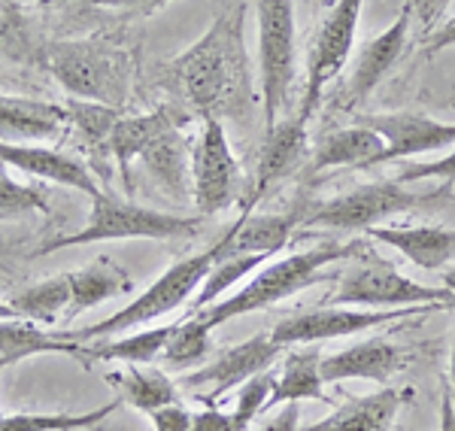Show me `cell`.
I'll return each mask as SVG.
<instances>
[{
	"label": "cell",
	"mask_w": 455,
	"mask_h": 431,
	"mask_svg": "<svg viewBox=\"0 0 455 431\" xmlns=\"http://www.w3.org/2000/svg\"><path fill=\"white\" fill-rule=\"evenodd\" d=\"M243 21V4L228 6L186 52L161 64L158 85L171 92L186 113L201 119H225V116L237 119L249 113L252 85H249Z\"/></svg>",
	"instance_id": "cell-1"
},
{
	"label": "cell",
	"mask_w": 455,
	"mask_h": 431,
	"mask_svg": "<svg viewBox=\"0 0 455 431\" xmlns=\"http://www.w3.org/2000/svg\"><path fill=\"white\" fill-rule=\"evenodd\" d=\"M43 61L70 98L122 109L134 92L137 52L109 36L49 43Z\"/></svg>",
	"instance_id": "cell-2"
},
{
	"label": "cell",
	"mask_w": 455,
	"mask_h": 431,
	"mask_svg": "<svg viewBox=\"0 0 455 431\" xmlns=\"http://www.w3.org/2000/svg\"><path fill=\"white\" fill-rule=\"evenodd\" d=\"M362 246L364 243H358V240H352L347 246L322 243L310 246V250L280 255V259H270V265L261 267L252 280H246L234 295L204 307V310L192 313V316H201L210 328H219L237 316H246V313L267 310V307L298 295L300 289H310L313 283L322 280L325 267H331L334 261H347L352 255H358Z\"/></svg>",
	"instance_id": "cell-3"
},
{
	"label": "cell",
	"mask_w": 455,
	"mask_h": 431,
	"mask_svg": "<svg viewBox=\"0 0 455 431\" xmlns=\"http://www.w3.org/2000/svg\"><path fill=\"white\" fill-rule=\"evenodd\" d=\"M450 201L452 186H440L435 192H413L410 186H401L395 180L364 182V186L349 188L337 198L307 204L304 225H319V228L334 231H371L392 216L437 210Z\"/></svg>",
	"instance_id": "cell-4"
},
{
	"label": "cell",
	"mask_w": 455,
	"mask_h": 431,
	"mask_svg": "<svg viewBox=\"0 0 455 431\" xmlns=\"http://www.w3.org/2000/svg\"><path fill=\"white\" fill-rule=\"evenodd\" d=\"M216 259H219V240L210 250L195 252V255H188V259H180L173 267H167L143 295H137L131 304H124L119 313H113V316L100 319V323H94V325L76 328V331H58V334L76 343H94V340L119 338L124 331H134V328L156 323V319L167 316V313L180 310L182 304L192 301L197 295V289H201L204 276L216 265Z\"/></svg>",
	"instance_id": "cell-5"
},
{
	"label": "cell",
	"mask_w": 455,
	"mask_h": 431,
	"mask_svg": "<svg viewBox=\"0 0 455 431\" xmlns=\"http://www.w3.org/2000/svg\"><path fill=\"white\" fill-rule=\"evenodd\" d=\"M204 216H173L161 213V210L140 207V204L119 201L107 192H98L92 198L88 210V222L79 231L64 234L58 240L43 243L34 255H52L58 250H70V246H88V243H104V240H180L195 237L201 231Z\"/></svg>",
	"instance_id": "cell-6"
},
{
	"label": "cell",
	"mask_w": 455,
	"mask_h": 431,
	"mask_svg": "<svg viewBox=\"0 0 455 431\" xmlns=\"http://www.w3.org/2000/svg\"><path fill=\"white\" fill-rule=\"evenodd\" d=\"M362 259H355L340 276L328 304L362 307V310H398V307H428L440 304L446 310L455 307L452 289H431L403 276L395 261L379 259L371 246H362Z\"/></svg>",
	"instance_id": "cell-7"
},
{
	"label": "cell",
	"mask_w": 455,
	"mask_h": 431,
	"mask_svg": "<svg viewBox=\"0 0 455 431\" xmlns=\"http://www.w3.org/2000/svg\"><path fill=\"white\" fill-rule=\"evenodd\" d=\"M259 76L261 119L270 131L295 85V0H259Z\"/></svg>",
	"instance_id": "cell-8"
},
{
	"label": "cell",
	"mask_w": 455,
	"mask_h": 431,
	"mask_svg": "<svg viewBox=\"0 0 455 431\" xmlns=\"http://www.w3.org/2000/svg\"><path fill=\"white\" fill-rule=\"evenodd\" d=\"M243 173L231 149L222 119H204L192 149V195L201 216H216L240 201Z\"/></svg>",
	"instance_id": "cell-9"
},
{
	"label": "cell",
	"mask_w": 455,
	"mask_h": 431,
	"mask_svg": "<svg viewBox=\"0 0 455 431\" xmlns=\"http://www.w3.org/2000/svg\"><path fill=\"white\" fill-rule=\"evenodd\" d=\"M446 307H398V310H362V307H315V310L295 313L276 323L274 340L280 347H300V343H325L331 338H349V334H364L371 328L398 323V319L416 316V313H440Z\"/></svg>",
	"instance_id": "cell-10"
},
{
	"label": "cell",
	"mask_w": 455,
	"mask_h": 431,
	"mask_svg": "<svg viewBox=\"0 0 455 431\" xmlns=\"http://www.w3.org/2000/svg\"><path fill=\"white\" fill-rule=\"evenodd\" d=\"M362 10L364 0H337L334 10L328 12V19L322 21L310 52V68H307V92L298 104V109H304L307 116L315 113L322 94H325V85L347 68V61L352 58Z\"/></svg>",
	"instance_id": "cell-11"
},
{
	"label": "cell",
	"mask_w": 455,
	"mask_h": 431,
	"mask_svg": "<svg viewBox=\"0 0 455 431\" xmlns=\"http://www.w3.org/2000/svg\"><path fill=\"white\" fill-rule=\"evenodd\" d=\"M280 343L274 340V334H252L249 340L237 343V347L219 353L216 359L201 364L192 374L182 377V386L192 389H204V404H216L225 392L237 389V386L249 383L252 377L264 374L274 368V362L283 355Z\"/></svg>",
	"instance_id": "cell-12"
},
{
	"label": "cell",
	"mask_w": 455,
	"mask_h": 431,
	"mask_svg": "<svg viewBox=\"0 0 455 431\" xmlns=\"http://www.w3.org/2000/svg\"><path fill=\"white\" fill-rule=\"evenodd\" d=\"M310 119L304 109H295V116L276 122L274 128L267 131L259 156V167H255V182L252 192L243 204V213H252L255 204H259L264 195L270 192L274 186H280L283 180L295 177L300 167H307L310 162Z\"/></svg>",
	"instance_id": "cell-13"
},
{
	"label": "cell",
	"mask_w": 455,
	"mask_h": 431,
	"mask_svg": "<svg viewBox=\"0 0 455 431\" xmlns=\"http://www.w3.org/2000/svg\"><path fill=\"white\" fill-rule=\"evenodd\" d=\"M355 125H364L373 134L383 137L386 149L379 164L425 156V152H443L455 146V122L428 119V116L419 113H377V116L358 113Z\"/></svg>",
	"instance_id": "cell-14"
},
{
	"label": "cell",
	"mask_w": 455,
	"mask_h": 431,
	"mask_svg": "<svg viewBox=\"0 0 455 431\" xmlns=\"http://www.w3.org/2000/svg\"><path fill=\"white\" fill-rule=\"evenodd\" d=\"M410 12L413 10H403L398 12V19L386 28L383 34H377L373 40H368L362 46V52L355 55L349 68V83L343 89L340 107L343 109H358L364 100L371 98V92L377 89L379 83L392 73V68L398 64V58L407 49V28H410Z\"/></svg>",
	"instance_id": "cell-15"
},
{
	"label": "cell",
	"mask_w": 455,
	"mask_h": 431,
	"mask_svg": "<svg viewBox=\"0 0 455 431\" xmlns=\"http://www.w3.org/2000/svg\"><path fill=\"white\" fill-rule=\"evenodd\" d=\"M307 201H295L285 213H243L219 237V255H280L304 225Z\"/></svg>",
	"instance_id": "cell-16"
},
{
	"label": "cell",
	"mask_w": 455,
	"mask_h": 431,
	"mask_svg": "<svg viewBox=\"0 0 455 431\" xmlns=\"http://www.w3.org/2000/svg\"><path fill=\"white\" fill-rule=\"evenodd\" d=\"M410 362V353L398 343L386 338H368L362 343L340 349V353L322 355V379L325 383H343V379H371L386 386L403 364Z\"/></svg>",
	"instance_id": "cell-17"
},
{
	"label": "cell",
	"mask_w": 455,
	"mask_h": 431,
	"mask_svg": "<svg viewBox=\"0 0 455 431\" xmlns=\"http://www.w3.org/2000/svg\"><path fill=\"white\" fill-rule=\"evenodd\" d=\"M0 164L12 171L31 173L36 180H49L55 186H68L73 192H83L94 198L104 188L98 186L94 173L83 162H76L68 152L49 149V146H28V143H4L0 140Z\"/></svg>",
	"instance_id": "cell-18"
},
{
	"label": "cell",
	"mask_w": 455,
	"mask_h": 431,
	"mask_svg": "<svg viewBox=\"0 0 455 431\" xmlns=\"http://www.w3.org/2000/svg\"><path fill=\"white\" fill-rule=\"evenodd\" d=\"M368 234L383 246L398 250L416 267L440 270L455 261V228H443V225H377Z\"/></svg>",
	"instance_id": "cell-19"
},
{
	"label": "cell",
	"mask_w": 455,
	"mask_h": 431,
	"mask_svg": "<svg viewBox=\"0 0 455 431\" xmlns=\"http://www.w3.org/2000/svg\"><path fill=\"white\" fill-rule=\"evenodd\" d=\"M383 137L373 134L364 125H349L340 131L325 134L319 143L310 149V162H307V173L334 171V167H358V171H373L383 158Z\"/></svg>",
	"instance_id": "cell-20"
},
{
	"label": "cell",
	"mask_w": 455,
	"mask_h": 431,
	"mask_svg": "<svg viewBox=\"0 0 455 431\" xmlns=\"http://www.w3.org/2000/svg\"><path fill=\"white\" fill-rule=\"evenodd\" d=\"M186 122H176L167 131L146 146V152L140 156V164L156 177V182L167 188L173 198L186 201L192 192V149L195 143L186 137Z\"/></svg>",
	"instance_id": "cell-21"
},
{
	"label": "cell",
	"mask_w": 455,
	"mask_h": 431,
	"mask_svg": "<svg viewBox=\"0 0 455 431\" xmlns=\"http://www.w3.org/2000/svg\"><path fill=\"white\" fill-rule=\"evenodd\" d=\"M64 125H70L68 107L0 94V140L4 143L52 140L61 134Z\"/></svg>",
	"instance_id": "cell-22"
},
{
	"label": "cell",
	"mask_w": 455,
	"mask_h": 431,
	"mask_svg": "<svg viewBox=\"0 0 455 431\" xmlns=\"http://www.w3.org/2000/svg\"><path fill=\"white\" fill-rule=\"evenodd\" d=\"M188 113L186 109H176V107H158L152 113H143V116H122L116 122L113 134H109V143H107V152L116 158L119 164V173L124 180V186H131V164L140 162V156L146 152L161 131H167L176 122H186Z\"/></svg>",
	"instance_id": "cell-23"
},
{
	"label": "cell",
	"mask_w": 455,
	"mask_h": 431,
	"mask_svg": "<svg viewBox=\"0 0 455 431\" xmlns=\"http://www.w3.org/2000/svg\"><path fill=\"white\" fill-rule=\"evenodd\" d=\"M325 379H322V349L319 343H300V347L285 353L283 371L274 377V392L267 398L264 411H274L283 404H298V401H328Z\"/></svg>",
	"instance_id": "cell-24"
},
{
	"label": "cell",
	"mask_w": 455,
	"mask_h": 431,
	"mask_svg": "<svg viewBox=\"0 0 455 431\" xmlns=\"http://www.w3.org/2000/svg\"><path fill=\"white\" fill-rule=\"evenodd\" d=\"M403 404V392L398 389H379L371 395L352 398L347 404L334 407L325 419L310 422L298 431H392L398 411Z\"/></svg>",
	"instance_id": "cell-25"
},
{
	"label": "cell",
	"mask_w": 455,
	"mask_h": 431,
	"mask_svg": "<svg viewBox=\"0 0 455 431\" xmlns=\"http://www.w3.org/2000/svg\"><path fill=\"white\" fill-rule=\"evenodd\" d=\"M76 355L88 359V343L68 340L61 334L43 331L36 323L28 319H0V364L10 368L16 362H25L31 355Z\"/></svg>",
	"instance_id": "cell-26"
},
{
	"label": "cell",
	"mask_w": 455,
	"mask_h": 431,
	"mask_svg": "<svg viewBox=\"0 0 455 431\" xmlns=\"http://www.w3.org/2000/svg\"><path fill=\"white\" fill-rule=\"evenodd\" d=\"M68 274H70V304L68 313H64L68 319L134 289V280H131L128 270L119 261L107 259V255H100V259H94L92 265L79 270H68Z\"/></svg>",
	"instance_id": "cell-27"
},
{
	"label": "cell",
	"mask_w": 455,
	"mask_h": 431,
	"mask_svg": "<svg viewBox=\"0 0 455 431\" xmlns=\"http://www.w3.org/2000/svg\"><path fill=\"white\" fill-rule=\"evenodd\" d=\"M109 383L119 389L122 404H131L146 416L176 404L173 379L152 364H124L122 374H109Z\"/></svg>",
	"instance_id": "cell-28"
},
{
	"label": "cell",
	"mask_w": 455,
	"mask_h": 431,
	"mask_svg": "<svg viewBox=\"0 0 455 431\" xmlns=\"http://www.w3.org/2000/svg\"><path fill=\"white\" fill-rule=\"evenodd\" d=\"M176 323L156 325V328H137L131 338H109L88 343V362H124V364H156L161 362L167 340H171Z\"/></svg>",
	"instance_id": "cell-29"
},
{
	"label": "cell",
	"mask_w": 455,
	"mask_h": 431,
	"mask_svg": "<svg viewBox=\"0 0 455 431\" xmlns=\"http://www.w3.org/2000/svg\"><path fill=\"white\" fill-rule=\"evenodd\" d=\"M70 304V274H58L49 280H40L34 286L16 291L10 298V307L16 310L19 319L36 325H52L68 313Z\"/></svg>",
	"instance_id": "cell-30"
},
{
	"label": "cell",
	"mask_w": 455,
	"mask_h": 431,
	"mask_svg": "<svg viewBox=\"0 0 455 431\" xmlns=\"http://www.w3.org/2000/svg\"><path fill=\"white\" fill-rule=\"evenodd\" d=\"M122 401H107V404L94 407L85 413H12V416H0V431H85L94 428L107 419L113 411H119Z\"/></svg>",
	"instance_id": "cell-31"
},
{
	"label": "cell",
	"mask_w": 455,
	"mask_h": 431,
	"mask_svg": "<svg viewBox=\"0 0 455 431\" xmlns=\"http://www.w3.org/2000/svg\"><path fill=\"white\" fill-rule=\"evenodd\" d=\"M274 259H276V255H274ZM264 261H270L267 255H219L216 265L210 267V274L204 276L197 295L192 298L188 313H197V310H204V307L222 301L228 289H234L237 283H243L255 267L264 265Z\"/></svg>",
	"instance_id": "cell-32"
},
{
	"label": "cell",
	"mask_w": 455,
	"mask_h": 431,
	"mask_svg": "<svg viewBox=\"0 0 455 431\" xmlns=\"http://www.w3.org/2000/svg\"><path fill=\"white\" fill-rule=\"evenodd\" d=\"M210 347H212V328L201 316H186L176 323L171 340H167L164 353H161V362L171 364V368L207 362Z\"/></svg>",
	"instance_id": "cell-33"
},
{
	"label": "cell",
	"mask_w": 455,
	"mask_h": 431,
	"mask_svg": "<svg viewBox=\"0 0 455 431\" xmlns=\"http://www.w3.org/2000/svg\"><path fill=\"white\" fill-rule=\"evenodd\" d=\"M64 107H68L73 131L83 137V143H88V149H92L94 156L107 152L109 134H113L116 122L122 119L119 109L107 107V104H94V100H79V98H70Z\"/></svg>",
	"instance_id": "cell-34"
},
{
	"label": "cell",
	"mask_w": 455,
	"mask_h": 431,
	"mask_svg": "<svg viewBox=\"0 0 455 431\" xmlns=\"http://www.w3.org/2000/svg\"><path fill=\"white\" fill-rule=\"evenodd\" d=\"M49 210L46 192L36 186H28V182H19L10 173V167L0 164V219H16L25 213H36Z\"/></svg>",
	"instance_id": "cell-35"
},
{
	"label": "cell",
	"mask_w": 455,
	"mask_h": 431,
	"mask_svg": "<svg viewBox=\"0 0 455 431\" xmlns=\"http://www.w3.org/2000/svg\"><path fill=\"white\" fill-rule=\"evenodd\" d=\"M274 371H264V374L259 377H252L249 383L240 386V392H237V404H234V419H237V426L240 428H249L252 426V419L259 413H264V407H267V398H270V392H274Z\"/></svg>",
	"instance_id": "cell-36"
},
{
	"label": "cell",
	"mask_w": 455,
	"mask_h": 431,
	"mask_svg": "<svg viewBox=\"0 0 455 431\" xmlns=\"http://www.w3.org/2000/svg\"><path fill=\"white\" fill-rule=\"evenodd\" d=\"M425 180H440L443 186H455V149L450 156L435 158V162L401 167L398 177H395V182H401V186H413V182H425Z\"/></svg>",
	"instance_id": "cell-37"
},
{
	"label": "cell",
	"mask_w": 455,
	"mask_h": 431,
	"mask_svg": "<svg viewBox=\"0 0 455 431\" xmlns=\"http://www.w3.org/2000/svg\"><path fill=\"white\" fill-rule=\"evenodd\" d=\"M192 431H243L237 426L231 411H219L216 404H210L207 411L192 413Z\"/></svg>",
	"instance_id": "cell-38"
},
{
	"label": "cell",
	"mask_w": 455,
	"mask_h": 431,
	"mask_svg": "<svg viewBox=\"0 0 455 431\" xmlns=\"http://www.w3.org/2000/svg\"><path fill=\"white\" fill-rule=\"evenodd\" d=\"M152 431H192V413L180 404L161 407V411L149 413Z\"/></svg>",
	"instance_id": "cell-39"
},
{
	"label": "cell",
	"mask_w": 455,
	"mask_h": 431,
	"mask_svg": "<svg viewBox=\"0 0 455 431\" xmlns=\"http://www.w3.org/2000/svg\"><path fill=\"white\" fill-rule=\"evenodd\" d=\"M68 4V0H64ZM88 6H107V10H122V12H134V16H149V12L167 6L171 0H79Z\"/></svg>",
	"instance_id": "cell-40"
},
{
	"label": "cell",
	"mask_w": 455,
	"mask_h": 431,
	"mask_svg": "<svg viewBox=\"0 0 455 431\" xmlns=\"http://www.w3.org/2000/svg\"><path fill=\"white\" fill-rule=\"evenodd\" d=\"M450 4L452 0H413V12L419 16L425 31H435V28H440L443 12L450 10Z\"/></svg>",
	"instance_id": "cell-41"
},
{
	"label": "cell",
	"mask_w": 455,
	"mask_h": 431,
	"mask_svg": "<svg viewBox=\"0 0 455 431\" xmlns=\"http://www.w3.org/2000/svg\"><path fill=\"white\" fill-rule=\"evenodd\" d=\"M455 46V19L452 21H443L440 28L428 34V43H425V55H437L443 49H452Z\"/></svg>",
	"instance_id": "cell-42"
},
{
	"label": "cell",
	"mask_w": 455,
	"mask_h": 431,
	"mask_svg": "<svg viewBox=\"0 0 455 431\" xmlns=\"http://www.w3.org/2000/svg\"><path fill=\"white\" fill-rule=\"evenodd\" d=\"M298 416H300L298 404H283V411L276 413L274 419H270L261 431H298L300 428L298 426Z\"/></svg>",
	"instance_id": "cell-43"
},
{
	"label": "cell",
	"mask_w": 455,
	"mask_h": 431,
	"mask_svg": "<svg viewBox=\"0 0 455 431\" xmlns=\"http://www.w3.org/2000/svg\"><path fill=\"white\" fill-rule=\"evenodd\" d=\"M437 431H455V398L450 383L443 386V395H440V428Z\"/></svg>",
	"instance_id": "cell-44"
},
{
	"label": "cell",
	"mask_w": 455,
	"mask_h": 431,
	"mask_svg": "<svg viewBox=\"0 0 455 431\" xmlns=\"http://www.w3.org/2000/svg\"><path fill=\"white\" fill-rule=\"evenodd\" d=\"M12 31H16V19H12L10 12H0V46L10 40Z\"/></svg>",
	"instance_id": "cell-45"
},
{
	"label": "cell",
	"mask_w": 455,
	"mask_h": 431,
	"mask_svg": "<svg viewBox=\"0 0 455 431\" xmlns=\"http://www.w3.org/2000/svg\"><path fill=\"white\" fill-rule=\"evenodd\" d=\"M450 389L455 398V334H452V349H450Z\"/></svg>",
	"instance_id": "cell-46"
},
{
	"label": "cell",
	"mask_w": 455,
	"mask_h": 431,
	"mask_svg": "<svg viewBox=\"0 0 455 431\" xmlns=\"http://www.w3.org/2000/svg\"><path fill=\"white\" fill-rule=\"evenodd\" d=\"M0 319H16V310L10 307V301H0Z\"/></svg>",
	"instance_id": "cell-47"
},
{
	"label": "cell",
	"mask_w": 455,
	"mask_h": 431,
	"mask_svg": "<svg viewBox=\"0 0 455 431\" xmlns=\"http://www.w3.org/2000/svg\"><path fill=\"white\" fill-rule=\"evenodd\" d=\"M443 286L455 291V267H452V270H446V274H443Z\"/></svg>",
	"instance_id": "cell-48"
},
{
	"label": "cell",
	"mask_w": 455,
	"mask_h": 431,
	"mask_svg": "<svg viewBox=\"0 0 455 431\" xmlns=\"http://www.w3.org/2000/svg\"><path fill=\"white\" fill-rule=\"evenodd\" d=\"M40 4H52V0H40Z\"/></svg>",
	"instance_id": "cell-49"
},
{
	"label": "cell",
	"mask_w": 455,
	"mask_h": 431,
	"mask_svg": "<svg viewBox=\"0 0 455 431\" xmlns=\"http://www.w3.org/2000/svg\"><path fill=\"white\" fill-rule=\"evenodd\" d=\"M0 371H4V364H0Z\"/></svg>",
	"instance_id": "cell-50"
}]
</instances>
